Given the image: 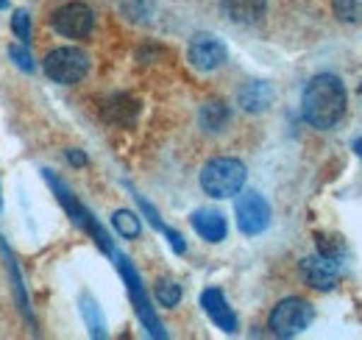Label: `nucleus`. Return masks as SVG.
<instances>
[{"instance_id":"obj_1","label":"nucleus","mask_w":362,"mask_h":340,"mask_svg":"<svg viewBox=\"0 0 362 340\" xmlns=\"http://www.w3.org/2000/svg\"><path fill=\"white\" fill-rule=\"evenodd\" d=\"M301 115L317 131L334 128L346 115V86L337 76L320 73L304 86L301 98Z\"/></svg>"},{"instance_id":"obj_2","label":"nucleus","mask_w":362,"mask_h":340,"mask_svg":"<svg viewBox=\"0 0 362 340\" xmlns=\"http://www.w3.org/2000/svg\"><path fill=\"white\" fill-rule=\"evenodd\" d=\"M243 184H245V165L240 159L221 157L206 162L201 170V187L212 198H231L243 190Z\"/></svg>"},{"instance_id":"obj_3","label":"nucleus","mask_w":362,"mask_h":340,"mask_svg":"<svg viewBox=\"0 0 362 340\" xmlns=\"http://www.w3.org/2000/svg\"><path fill=\"white\" fill-rule=\"evenodd\" d=\"M90 70V56L81 47H56L45 56V73L56 84H78Z\"/></svg>"},{"instance_id":"obj_4","label":"nucleus","mask_w":362,"mask_h":340,"mask_svg":"<svg viewBox=\"0 0 362 340\" xmlns=\"http://www.w3.org/2000/svg\"><path fill=\"white\" fill-rule=\"evenodd\" d=\"M271 332L279 338H293L304 332L313 324V307L304 298H284L273 307L271 312Z\"/></svg>"},{"instance_id":"obj_5","label":"nucleus","mask_w":362,"mask_h":340,"mask_svg":"<svg viewBox=\"0 0 362 340\" xmlns=\"http://www.w3.org/2000/svg\"><path fill=\"white\" fill-rule=\"evenodd\" d=\"M50 26H53V31H59L67 40H81L92 31L95 14L87 3H64L62 8L53 11Z\"/></svg>"},{"instance_id":"obj_6","label":"nucleus","mask_w":362,"mask_h":340,"mask_svg":"<svg viewBox=\"0 0 362 340\" xmlns=\"http://www.w3.org/2000/svg\"><path fill=\"white\" fill-rule=\"evenodd\" d=\"M234 215H237V226H240L243 234H259L271 223V207H268V201L259 193H254V190L237 196Z\"/></svg>"},{"instance_id":"obj_7","label":"nucleus","mask_w":362,"mask_h":340,"mask_svg":"<svg viewBox=\"0 0 362 340\" xmlns=\"http://www.w3.org/2000/svg\"><path fill=\"white\" fill-rule=\"evenodd\" d=\"M117 268H120V273H123V279H126V285H129V293H132V301H134V307H136V315H139V321L145 324V329H148L153 338H165V329H162L159 318L153 315V310H151V304H148V296H145V290H142V282H139L136 271L132 268V262L120 256V259H117Z\"/></svg>"},{"instance_id":"obj_8","label":"nucleus","mask_w":362,"mask_h":340,"mask_svg":"<svg viewBox=\"0 0 362 340\" xmlns=\"http://www.w3.org/2000/svg\"><path fill=\"white\" fill-rule=\"evenodd\" d=\"M187 59L201 73L218 70L226 62V45L212 34H198V37H192V42L187 47Z\"/></svg>"},{"instance_id":"obj_9","label":"nucleus","mask_w":362,"mask_h":340,"mask_svg":"<svg viewBox=\"0 0 362 340\" xmlns=\"http://www.w3.org/2000/svg\"><path fill=\"white\" fill-rule=\"evenodd\" d=\"M45 178H47V181H50V187L56 190V196H59V201H62V204L67 207V212L73 215V220H76L78 226H84V229L90 232L92 237L98 240V246H100L103 251H112V243H109V237H106V232H103V229H100V226H98V223L92 220V215L87 212V210H84V207H81V204H78L76 198H73V193H70V190H67V187H64V184H62L59 178H53V176H50L47 170H45Z\"/></svg>"},{"instance_id":"obj_10","label":"nucleus","mask_w":362,"mask_h":340,"mask_svg":"<svg viewBox=\"0 0 362 340\" xmlns=\"http://www.w3.org/2000/svg\"><path fill=\"white\" fill-rule=\"evenodd\" d=\"M301 276L307 279V285H313L315 290H332L340 282V268L334 259L323 254H313L301 259Z\"/></svg>"},{"instance_id":"obj_11","label":"nucleus","mask_w":362,"mask_h":340,"mask_svg":"<svg viewBox=\"0 0 362 340\" xmlns=\"http://www.w3.org/2000/svg\"><path fill=\"white\" fill-rule=\"evenodd\" d=\"M201 307L206 310V315L215 321L218 329H223L228 335L237 332V315H234V310L226 304V298L218 288H209V290L201 293Z\"/></svg>"},{"instance_id":"obj_12","label":"nucleus","mask_w":362,"mask_h":340,"mask_svg":"<svg viewBox=\"0 0 362 340\" xmlns=\"http://www.w3.org/2000/svg\"><path fill=\"white\" fill-rule=\"evenodd\" d=\"M189 220H192V229H195L204 240H209V243H221L228 232L226 217L218 212V210H195Z\"/></svg>"},{"instance_id":"obj_13","label":"nucleus","mask_w":362,"mask_h":340,"mask_svg":"<svg viewBox=\"0 0 362 340\" xmlns=\"http://www.w3.org/2000/svg\"><path fill=\"white\" fill-rule=\"evenodd\" d=\"M268 0H223V11L234 23H257L265 14Z\"/></svg>"},{"instance_id":"obj_14","label":"nucleus","mask_w":362,"mask_h":340,"mask_svg":"<svg viewBox=\"0 0 362 340\" xmlns=\"http://www.w3.org/2000/svg\"><path fill=\"white\" fill-rule=\"evenodd\" d=\"M271 101H273V89L265 81H251V84H245L240 89V106L245 112H262V109L271 106Z\"/></svg>"},{"instance_id":"obj_15","label":"nucleus","mask_w":362,"mask_h":340,"mask_svg":"<svg viewBox=\"0 0 362 340\" xmlns=\"http://www.w3.org/2000/svg\"><path fill=\"white\" fill-rule=\"evenodd\" d=\"M228 120H231V112H228L226 103H221V101L204 103L201 112H198V123H201V128H204V131H212V134L223 131V128L228 126Z\"/></svg>"},{"instance_id":"obj_16","label":"nucleus","mask_w":362,"mask_h":340,"mask_svg":"<svg viewBox=\"0 0 362 340\" xmlns=\"http://www.w3.org/2000/svg\"><path fill=\"white\" fill-rule=\"evenodd\" d=\"M112 223H115V229H117L123 237H129V240L139 237V232H142L139 217H136L134 212H129V210H117V212L112 215Z\"/></svg>"},{"instance_id":"obj_17","label":"nucleus","mask_w":362,"mask_h":340,"mask_svg":"<svg viewBox=\"0 0 362 340\" xmlns=\"http://www.w3.org/2000/svg\"><path fill=\"white\" fill-rule=\"evenodd\" d=\"M81 312H84V318H87V327H90L92 338H103V335H106V324H103V318H100V312H98V304H95L90 296L81 298Z\"/></svg>"},{"instance_id":"obj_18","label":"nucleus","mask_w":362,"mask_h":340,"mask_svg":"<svg viewBox=\"0 0 362 340\" xmlns=\"http://www.w3.org/2000/svg\"><path fill=\"white\" fill-rule=\"evenodd\" d=\"M332 8L343 23H362V0H332Z\"/></svg>"},{"instance_id":"obj_19","label":"nucleus","mask_w":362,"mask_h":340,"mask_svg":"<svg viewBox=\"0 0 362 340\" xmlns=\"http://www.w3.org/2000/svg\"><path fill=\"white\" fill-rule=\"evenodd\" d=\"M156 301L162 307H176L181 301V288L176 282H159L156 285Z\"/></svg>"},{"instance_id":"obj_20","label":"nucleus","mask_w":362,"mask_h":340,"mask_svg":"<svg viewBox=\"0 0 362 340\" xmlns=\"http://www.w3.org/2000/svg\"><path fill=\"white\" fill-rule=\"evenodd\" d=\"M317 254H323V256H329V259H334V262H340L343 254H346V249H343L340 237H317Z\"/></svg>"},{"instance_id":"obj_21","label":"nucleus","mask_w":362,"mask_h":340,"mask_svg":"<svg viewBox=\"0 0 362 340\" xmlns=\"http://www.w3.org/2000/svg\"><path fill=\"white\" fill-rule=\"evenodd\" d=\"M11 28H14V34H17V40L23 45L31 42V17L20 8V11H14V17H11Z\"/></svg>"},{"instance_id":"obj_22","label":"nucleus","mask_w":362,"mask_h":340,"mask_svg":"<svg viewBox=\"0 0 362 340\" xmlns=\"http://www.w3.org/2000/svg\"><path fill=\"white\" fill-rule=\"evenodd\" d=\"M8 56L14 59V64H17L20 70L34 73V59H31V53L25 50V45H11V47H8Z\"/></svg>"},{"instance_id":"obj_23","label":"nucleus","mask_w":362,"mask_h":340,"mask_svg":"<svg viewBox=\"0 0 362 340\" xmlns=\"http://www.w3.org/2000/svg\"><path fill=\"white\" fill-rule=\"evenodd\" d=\"M67 159H70V165H84L87 162V157L81 151H67Z\"/></svg>"},{"instance_id":"obj_24","label":"nucleus","mask_w":362,"mask_h":340,"mask_svg":"<svg viewBox=\"0 0 362 340\" xmlns=\"http://www.w3.org/2000/svg\"><path fill=\"white\" fill-rule=\"evenodd\" d=\"M354 151H357V157L362 159V137L357 140V142H354Z\"/></svg>"},{"instance_id":"obj_25","label":"nucleus","mask_w":362,"mask_h":340,"mask_svg":"<svg viewBox=\"0 0 362 340\" xmlns=\"http://www.w3.org/2000/svg\"><path fill=\"white\" fill-rule=\"evenodd\" d=\"M0 8H6V0H0Z\"/></svg>"},{"instance_id":"obj_26","label":"nucleus","mask_w":362,"mask_h":340,"mask_svg":"<svg viewBox=\"0 0 362 340\" xmlns=\"http://www.w3.org/2000/svg\"><path fill=\"white\" fill-rule=\"evenodd\" d=\"M360 92H362V86H360Z\"/></svg>"}]
</instances>
